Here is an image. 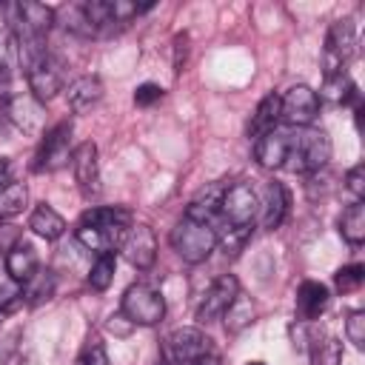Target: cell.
I'll return each instance as SVG.
<instances>
[{
  "label": "cell",
  "mask_w": 365,
  "mask_h": 365,
  "mask_svg": "<svg viewBox=\"0 0 365 365\" xmlns=\"http://www.w3.org/2000/svg\"><path fill=\"white\" fill-rule=\"evenodd\" d=\"M11 37H37L46 40L48 29L57 23L54 9L43 3H17L11 6Z\"/></svg>",
  "instance_id": "8"
},
{
  "label": "cell",
  "mask_w": 365,
  "mask_h": 365,
  "mask_svg": "<svg viewBox=\"0 0 365 365\" xmlns=\"http://www.w3.org/2000/svg\"><path fill=\"white\" fill-rule=\"evenodd\" d=\"M319 114V97L311 86H291L282 97H279V120L288 123L291 128H305L317 120Z\"/></svg>",
  "instance_id": "6"
},
{
  "label": "cell",
  "mask_w": 365,
  "mask_h": 365,
  "mask_svg": "<svg viewBox=\"0 0 365 365\" xmlns=\"http://www.w3.org/2000/svg\"><path fill=\"white\" fill-rule=\"evenodd\" d=\"M77 365H111L108 362V354H106V345L100 339H91L88 348H86V354L77 359Z\"/></svg>",
  "instance_id": "36"
},
{
  "label": "cell",
  "mask_w": 365,
  "mask_h": 365,
  "mask_svg": "<svg viewBox=\"0 0 365 365\" xmlns=\"http://www.w3.org/2000/svg\"><path fill=\"white\" fill-rule=\"evenodd\" d=\"M29 228L37 234V237H43V240H57L63 231H66V220L51 208V205H37L34 211H31V217H29Z\"/></svg>",
  "instance_id": "24"
},
{
  "label": "cell",
  "mask_w": 365,
  "mask_h": 365,
  "mask_svg": "<svg viewBox=\"0 0 365 365\" xmlns=\"http://www.w3.org/2000/svg\"><path fill=\"white\" fill-rule=\"evenodd\" d=\"M237 297H240V282H237V277H234V274L217 277V279L211 282V288L202 294L200 305H197V322H214V319H220V317L231 308V302H234Z\"/></svg>",
  "instance_id": "12"
},
{
  "label": "cell",
  "mask_w": 365,
  "mask_h": 365,
  "mask_svg": "<svg viewBox=\"0 0 365 365\" xmlns=\"http://www.w3.org/2000/svg\"><path fill=\"white\" fill-rule=\"evenodd\" d=\"M26 80H29V91L37 103H48L51 97H57L63 91L60 63L51 54H43L34 63H29L26 66Z\"/></svg>",
  "instance_id": "11"
},
{
  "label": "cell",
  "mask_w": 365,
  "mask_h": 365,
  "mask_svg": "<svg viewBox=\"0 0 365 365\" xmlns=\"http://www.w3.org/2000/svg\"><path fill=\"white\" fill-rule=\"evenodd\" d=\"M220 197H222V185H208L202 188L185 208V217L188 220H197V222H205L214 228V222L220 220Z\"/></svg>",
  "instance_id": "16"
},
{
  "label": "cell",
  "mask_w": 365,
  "mask_h": 365,
  "mask_svg": "<svg viewBox=\"0 0 365 365\" xmlns=\"http://www.w3.org/2000/svg\"><path fill=\"white\" fill-rule=\"evenodd\" d=\"M339 234L351 242V245H362L365 240V202H354L342 211L339 217Z\"/></svg>",
  "instance_id": "26"
},
{
  "label": "cell",
  "mask_w": 365,
  "mask_h": 365,
  "mask_svg": "<svg viewBox=\"0 0 365 365\" xmlns=\"http://www.w3.org/2000/svg\"><path fill=\"white\" fill-rule=\"evenodd\" d=\"M114 265H117L114 254H97L91 271H88V285L94 291H106L111 285V279H114Z\"/></svg>",
  "instance_id": "31"
},
{
  "label": "cell",
  "mask_w": 365,
  "mask_h": 365,
  "mask_svg": "<svg viewBox=\"0 0 365 365\" xmlns=\"http://www.w3.org/2000/svg\"><path fill=\"white\" fill-rule=\"evenodd\" d=\"M257 208H259V200H257V194L248 182H234V185L222 188L220 220L228 228H251V222L257 217Z\"/></svg>",
  "instance_id": "5"
},
{
  "label": "cell",
  "mask_w": 365,
  "mask_h": 365,
  "mask_svg": "<svg viewBox=\"0 0 365 365\" xmlns=\"http://www.w3.org/2000/svg\"><path fill=\"white\" fill-rule=\"evenodd\" d=\"M217 228L205 225V222H197V220H188L182 217L174 228H171V248L191 265H200L211 257V251L217 248Z\"/></svg>",
  "instance_id": "2"
},
{
  "label": "cell",
  "mask_w": 365,
  "mask_h": 365,
  "mask_svg": "<svg viewBox=\"0 0 365 365\" xmlns=\"http://www.w3.org/2000/svg\"><path fill=\"white\" fill-rule=\"evenodd\" d=\"M200 365H220V359H217V354H211V356H205Z\"/></svg>",
  "instance_id": "42"
},
{
  "label": "cell",
  "mask_w": 365,
  "mask_h": 365,
  "mask_svg": "<svg viewBox=\"0 0 365 365\" xmlns=\"http://www.w3.org/2000/svg\"><path fill=\"white\" fill-rule=\"evenodd\" d=\"M17 299H23V288H20V282H6V285H0V311H9Z\"/></svg>",
  "instance_id": "39"
},
{
  "label": "cell",
  "mask_w": 365,
  "mask_h": 365,
  "mask_svg": "<svg viewBox=\"0 0 365 365\" xmlns=\"http://www.w3.org/2000/svg\"><path fill=\"white\" fill-rule=\"evenodd\" d=\"M163 97V88L157 86V83H143V86H137V91H134V103L137 106H151V103H157Z\"/></svg>",
  "instance_id": "38"
},
{
  "label": "cell",
  "mask_w": 365,
  "mask_h": 365,
  "mask_svg": "<svg viewBox=\"0 0 365 365\" xmlns=\"http://www.w3.org/2000/svg\"><path fill=\"white\" fill-rule=\"evenodd\" d=\"M319 97L336 103V106H348V103H359V91L356 83L348 77V71H334L325 74V83L319 88Z\"/></svg>",
  "instance_id": "22"
},
{
  "label": "cell",
  "mask_w": 365,
  "mask_h": 365,
  "mask_svg": "<svg viewBox=\"0 0 365 365\" xmlns=\"http://www.w3.org/2000/svg\"><path fill=\"white\" fill-rule=\"evenodd\" d=\"M40 268V259H37V251L29 245V242H20L14 251L6 254V274L14 279V282H29Z\"/></svg>",
  "instance_id": "20"
},
{
  "label": "cell",
  "mask_w": 365,
  "mask_h": 365,
  "mask_svg": "<svg viewBox=\"0 0 365 365\" xmlns=\"http://www.w3.org/2000/svg\"><path fill=\"white\" fill-rule=\"evenodd\" d=\"M345 334L354 348H365V311H351L345 319Z\"/></svg>",
  "instance_id": "33"
},
{
  "label": "cell",
  "mask_w": 365,
  "mask_h": 365,
  "mask_svg": "<svg viewBox=\"0 0 365 365\" xmlns=\"http://www.w3.org/2000/svg\"><path fill=\"white\" fill-rule=\"evenodd\" d=\"M331 160V140L322 128H285V163L282 168L294 174L319 171Z\"/></svg>",
  "instance_id": "1"
},
{
  "label": "cell",
  "mask_w": 365,
  "mask_h": 365,
  "mask_svg": "<svg viewBox=\"0 0 365 365\" xmlns=\"http://www.w3.org/2000/svg\"><path fill=\"white\" fill-rule=\"evenodd\" d=\"M248 365H265V362H248Z\"/></svg>",
  "instance_id": "44"
},
{
  "label": "cell",
  "mask_w": 365,
  "mask_h": 365,
  "mask_svg": "<svg viewBox=\"0 0 365 365\" xmlns=\"http://www.w3.org/2000/svg\"><path fill=\"white\" fill-rule=\"evenodd\" d=\"M314 365H342V342L334 336H317L311 345Z\"/></svg>",
  "instance_id": "29"
},
{
  "label": "cell",
  "mask_w": 365,
  "mask_h": 365,
  "mask_svg": "<svg viewBox=\"0 0 365 365\" xmlns=\"http://www.w3.org/2000/svg\"><path fill=\"white\" fill-rule=\"evenodd\" d=\"M288 205H291V200H288L285 185L282 182H268L265 185V202H262V228H268V231L279 228L285 214H288Z\"/></svg>",
  "instance_id": "19"
},
{
  "label": "cell",
  "mask_w": 365,
  "mask_h": 365,
  "mask_svg": "<svg viewBox=\"0 0 365 365\" xmlns=\"http://www.w3.org/2000/svg\"><path fill=\"white\" fill-rule=\"evenodd\" d=\"M80 225H117V228H128L131 225V211L120 208V205H97V208H88L80 217Z\"/></svg>",
  "instance_id": "25"
},
{
  "label": "cell",
  "mask_w": 365,
  "mask_h": 365,
  "mask_svg": "<svg viewBox=\"0 0 365 365\" xmlns=\"http://www.w3.org/2000/svg\"><path fill=\"white\" fill-rule=\"evenodd\" d=\"M277 123H279V94L271 91V94H265V97L259 100L257 111L251 114V120H248V137L259 140L262 134L274 131Z\"/></svg>",
  "instance_id": "21"
},
{
  "label": "cell",
  "mask_w": 365,
  "mask_h": 365,
  "mask_svg": "<svg viewBox=\"0 0 365 365\" xmlns=\"http://www.w3.org/2000/svg\"><path fill=\"white\" fill-rule=\"evenodd\" d=\"M71 168H74V180L80 185V191L86 197H97L103 191L100 185V160H97V145L91 140L80 143L71 151Z\"/></svg>",
  "instance_id": "13"
},
{
  "label": "cell",
  "mask_w": 365,
  "mask_h": 365,
  "mask_svg": "<svg viewBox=\"0 0 365 365\" xmlns=\"http://www.w3.org/2000/svg\"><path fill=\"white\" fill-rule=\"evenodd\" d=\"M356 51V29L348 17L334 20L328 34H325V74L342 71V66L354 57Z\"/></svg>",
  "instance_id": "9"
},
{
  "label": "cell",
  "mask_w": 365,
  "mask_h": 365,
  "mask_svg": "<svg viewBox=\"0 0 365 365\" xmlns=\"http://www.w3.org/2000/svg\"><path fill=\"white\" fill-rule=\"evenodd\" d=\"M254 157L262 168H282V163H285V131L274 128V131L262 134L259 140H254Z\"/></svg>",
  "instance_id": "18"
},
{
  "label": "cell",
  "mask_w": 365,
  "mask_h": 365,
  "mask_svg": "<svg viewBox=\"0 0 365 365\" xmlns=\"http://www.w3.org/2000/svg\"><path fill=\"white\" fill-rule=\"evenodd\" d=\"M345 188L356 197V202H362V197H365V168H362V165L348 168V174H345Z\"/></svg>",
  "instance_id": "37"
},
{
  "label": "cell",
  "mask_w": 365,
  "mask_h": 365,
  "mask_svg": "<svg viewBox=\"0 0 365 365\" xmlns=\"http://www.w3.org/2000/svg\"><path fill=\"white\" fill-rule=\"evenodd\" d=\"M66 97H68V108H71V111H77V114H80V111H88L91 106L100 103V97H103V83H100V77H91V74L77 77V80L68 86Z\"/></svg>",
  "instance_id": "17"
},
{
  "label": "cell",
  "mask_w": 365,
  "mask_h": 365,
  "mask_svg": "<svg viewBox=\"0 0 365 365\" xmlns=\"http://www.w3.org/2000/svg\"><path fill=\"white\" fill-rule=\"evenodd\" d=\"M120 311L131 325H157L165 317V299L160 291H154L151 285H128L123 299H120Z\"/></svg>",
  "instance_id": "3"
},
{
  "label": "cell",
  "mask_w": 365,
  "mask_h": 365,
  "mask_svg": "<svg viewBox=\"0 0 365 365\" xmlns=\"http://www.w3.org/2000/svg\"><path fill=\"white\" fill-rule=\"evenodd\" d=\"M71 131H74V125L68 123V120H63V123H57L54 128H48L46 134H43V140H40V148H37V154H34V163H31V168L37 171V174H43V171H57V168H63L68 160H71Z\"/></svg>",
  "instance_id": "4"
},
{
  "label": "cell",
  "mask_w": 365,
  "mask_h": 365,
  "mask_svg": "<svg viewBox=\"0 0 365 365\" xmlns=\"http://www.w3.org/2000/svg\"><path fill=\"white\" fill-rule=\"evenodd\" d=\"M23 242V231L14 222H0V254L6 257L9 251H14Z\"/></svg>",
  "instance_id": "35"
},
{
  "label": "cell",
  "mask_w": 365,
  "mask_h": 365,
  "mask_svg": "<svg viewBox=\"0 0 365 365\" xmlns=\"http://www.w3.org/2000/svg\"><path fill=\"white\" fill-rule=\"evenodd\" d=\"M29 202V188L26 182H9L0 188V222L17 217Z\"/></svg>",
  "instance_id": "27"
},
{
  "label": "cell",
  "mask_w": 365,
  "mask_h": 365,
  "mask_svg": "<svg viewBox=\"0 0 365 365\" xmlns=\"http://www.w3.org/2000/svg\"><path fill=\"white\" fill-rule=\"evenodd\" d=\"M6 114H9V120L17 125V128H23V131H37L40 128V103L34 100V97H11L9 100V108H6Z\"/></svg>",
  "instance_id": "23"
},
{
  "label": "cell",
  "mask_w": 365,
  "mask_h": 365,
  "mask_svg": "<svg viewBox=\"0 0 365 365\" xmlns=\"http://www.w3.org/2000/svg\"><path fill=\"white\" fill-rule=\"evenodd\" d=\"M297 317L302 322H311V319H319V314L328 308V288L317 279H305L299 288H297Z\"/></svg>",
  "instance_id": "14"
},
{
  "label": "cell",
  "mask_w": 365,
  "mask_h": 365,
  "mask_svg": "<svg viewBox=\"0 0 365 365\" xmlns=\"http://www.w3.org/2000/svg\"><path fill=\"white\" fill-rule=\"evenodd\" d=\"M11 60H14L11 31H3L0 29V80H11Z\"/></svg>",
  "instance_id": "34"
},
{
  "label": "cell",
  "mask_w": 365,
  "mask_h": 365,
  "mask_svg": "<svg viewBox=\"0 0 365 365\" xmlns=\"http://www.w3.org/2000/svg\"><path fill=\"white\" fill-rule=\"evenodd\" d=\"M362 279H365V265H359V262L342 265V268L334 274V285H336L339 294H354V291H359Z\"/></svg>",
  "instance_id": "32"
},
{
  "label": "cell",
  "mask_w": 365,
  "mask_h": 365,
  "mask_svg": "<svg viewBox=\"0 0 365 365\" xmlns=\"http://www.w3.org/2000/svg\"><path fill=\"white\" fill-rule=\"evenodd\" d=\"M23 285H26V288H23L26 302H29V305H40V302H46V299L54 294V274L37 268V274H34L29 282H23Z\"/></svg>",
  "instance_id": "28"
},
{
  "label": "cell",
  "mask_w": 365,
  "mask_h": 365,
  "mask_svg": "<svg viewBox=\"0 0 365 365\" xmlns=\"http://www.w3.org/2000/svg\"><path fill=\"white\" fill-rule=\"evenodd\" d=\"M185 51H188V34H177V37H174V74L182 71V66H185Z\"/></svg>",
  "instance_id": "40"
},
{
  "label": "cell",
  "mask_w": 365,
  "mask_h": 365,
  "mask_svg": "<svg viewBox=\"0 0 365 365\" xmlns=\"http://www.w3.org/2000/svg\"><path fill=\"white\" fill-rule=\"evenodd\" d=\"M211 354H214L211 339L200 328H177L168 336V359H171V365H200Z\"/></svg>",
  "instance_id": "7"
},
{
  "label": "cell",
  "mask_w": 365,
  "mask_h": 365,
  "mask_svg": "<svg viewBox=\"0 0 365 365\" xmlns=\"http://www.w3.org/2000/svg\"><path fill=\"white\" fill-rule=\"evenodd\" d=\"M120 251L128 259V265H134L137 271H148L157 259V237L145 222H131L123 234Z\"/></svg>",
  "instance_id": "10"
},
{
  "label": "cell",
  "mask_w": 365,
  "mask_h": 365,
  "mask_svg": "<svg viewBox=\"0 0 365 365\" xmlns=\"http://www.w3.org/2000/svg\"><path fill=\"white\" fill-rule=\"evenodd\" d=\"M3 185H9V163H6V157H0V188Z\"/></svg>",
  "instance_id": "41"
},
{
  "label": "cell",
  "mask_w": 365,
  "mask_h": 365,
  "mask_svg": "<svg viewBox=\"0 0 365 365\" xmlns=\"http://www.w3.org/2000/svg\"><path fill=\"white\" fill-rule=\"evenodd\" d=\"M123 234L125 228H117V225H80L77 228V240L97 254H111L114 248H120Z\"/></svg>",
  "instance_id": "15"
},
{
  "label": "cell",
  "mask_w": 365,
  "mask_h": 365,
  "mask_svg": "<svg viewBox=\"0 0 365 365\" xmlns=\"http://www.w3.org/2000/svg\"><path fill=\"white\" fill-rule=\"evenodd\" d=\"M157 365H171V359H168V354H160V359H157Z\"/></svg>",
  "instance_id": "43"
},
{
  "label": "cell",
  "mask_w": 365,
  "mask_h": 365,
  "mask_svg": "<svg viewBox=\"0 0 365 365\" xmlns=\"http://www.w3.org/2000/svg\"><path fill=\"white\" fill-rule=\"evenodd\" d=\"M222 317H225V328H228L231 334H237V331H242L245 325L254 322V305H251V299L237 297V299L231 302V308H228Z\"/></svg>",
  "instance_id": "30"
}]
</instances>
